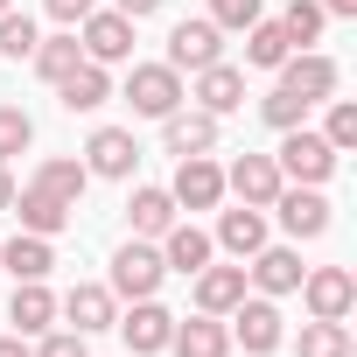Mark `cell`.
Segmentation results:
<instances>
[{"mask_svg":"<svg viewBox=\"0 0 357 357\" xmlns=\"http://www.w3.org/2000/svg\"><path fill=\"white\" fill-rule=\"evenodd\" d=\"M56 315H63L77 336H98V329H112V322H119V294H112V287H98V280H77V287L56 301Z\"/></svg>","mask_w":357,"mask_h":357,"instance_id":"9c48e42d","label":"cell"},{"mask_svg":"<svg viewBox=\"0 0 357 357\" xmlns=\"http://www.w3.org/2000/svg\"><path fill=\"white\" fill-rule=\"evenodd\" d=\"M211 22H218V29H238V36H245V29L259 22V0H211Z\"/></svg>","mask_w":357,"mask_h":357,"instance_id":"d590c367","label":"cell"},{"mask_svg":"<svg viewBox=\"0 0 357 357\" xmlns=\"http://www.w3.org/2000/svg\"><path fill=\"white\" fill-rule=\"evenodd\" d=\"M161 147L175 154V161H183V154H211L218 147V119L197 105V112H183V105H175L168 119H161Z\"/></svg>","mask_w":357,"mask_h":357,"instance_id":"e0dca14e","label":"cell"},{"mask_svg":"<svg viewBox=\"0 0 357 357\" xmlns=\"http://www.w3.org/2000/svg\"><path fill=\"white\" fill-rule=\"evenodd\" d=\"M43 8H50V15L63 22V29H77V22H84V15L98 8V0H43Z\"/></svg>","mask_w":357,"mask_h":357,"instance_id":"74e56055","label":"cell"},{"mask_svg":"<svg viewBox=\"0 0 357 357\" xmlns=\"http://www.w3.org/2000/svg\"><path fill=\"white\" fill-rule=\"evenodd\" d=\"M287 56H294V43H287V29L259 15V22L245 29V63H252V70H280Z\"/></svg>","mask_w":357,"mask_h":357,"instance_id":"4316f807","label":"cell"},{"mask_svg":"<svg viewBox=\"0 0 357 357\" xmlns=\"http://www.w3.org/2000/svg\"><path fill=\"white\" fill-rule=\"evenodd\" d=\"M29 63H36V77H43V84H63V77L84 63V50H77V36H43Z\"/></svg>","mask_w":357,"mask_h":357,"instance_id":"f1b7e54d","label":"cell"},{"mask_svg":"<svg viewBox=\"0 0 357 357\" xmlns=\"http://www.w3.org/2000/svg\"><path fill=\"white\" fill-rule=\"evenodd\" d=\"M225 56V29L204 15V22H175V36H168V70H211Z\"/></svg>","mask_w":357,"mask_h":357,"instance_id":"8fae6325","label":"cell"},{"mask_svg":"<svg viewBox=\"0 0 357 357\" xmlns=\"http://www.w3.org/2000/svg\"><path fill=\"white\" fill-rule=\"evenodd\" d=\"M8 322H15L22 336H43V329L56 322V294H50L43 280H15V301H8Z\"/></svg>","mask_w":357,"mask_h":357,"instance_id":"cb8c5ba5","label":"cell"},{"mask_svg":"<svg viewBox=\"0 0 357 357\" xmlns=\"http://www.w3.org/2000/svg\"><path fill=\"white\" fill-rule=\"evenodd\" d=\"M190 98H197L211 119H225V112H238V105H245V70H231V63L218 56L211 70H197V91H190Z\"/></svg>","mask_w":357,"mask_h":357,"instance_id":"d6986e66","label":"cell"},{"mask_svg":"<svg viewBox=\"0 0 357 357\" xmlns=\"http://www.w3.org/2000/svg\"><path fill=\"white\" fill-rule=\"evenodd\" d=\"M266 211H280L287 238H322V231H329V197L308 190V183H280V197H273Z\"/></svg>","mask_w":357,"mask_h":357,"instance_id":"ba28073f","label":"cell"},{"mask_svg":"<svg viewBox=\"0 0 357 357\" xmlns=\"http://www.w3.org/2000/svg\"><path fill=\"white\" fill-rule=\"evenodd\" d=\"M322 15H357V0H322Z\"/></svg>","mask_w":357,"mask_h":357,"instance_id":"b9f144b4","label":"cell"},{"mask_svg":"<svg viewBox=\"0 0 357 357\" xmlns=\"http://www.w3.org/2000/svg\"><path fill=\"white\" fill-rule=\"evenodd\" d=\"M36 147V119L22 112V105H0V161H15V154H29Z\"/></svg>","mask_w":357,"mask_h":357,"instance_id":"d6a6232c","label":"cell"},{"mask_svg":"<svg viewBox=\"0 0 357 357\" xmlns=\"http://www.w3.org/2000/svg\"><path fill=\"white\" fill-rule=\"evenodd\" d=\"M112 329L126 336V350H133V357H161V350H168V336H175V315H168V308L147 294V301H133V308H126Z\"/></svg>","mask_w":357,"mask_h":357,"instance_id":"30bf717a","label":"cell"},{"mask_svg":"<svg viewBox=\"0 0 357 357\" xmlns=\"http://www.w3.org/2000/svg\"><path fill=\"white\" fill-rule=\"evenodd\" d=\"M36 190H50V197L77 204V197L91 190V168H84V161H70V154H50V161L36 168Z\"/></svg>","mask_w":357,"mask_h":357,"instance_id":"83f0119b","label":"cell"},{"mask_svg":"<svg viewBox=\"0 0 357 357\" xmlns=\"http://www.w3.org/2000/svg\"><path fill=\"white\" fill-rule=\"evenodd\" d=\"M119 98H126L140 119H168L190 91H183V70H168V63H133V77H126Z\"/></svg>","mask_w":357,"mask_h":357,"instance_id":"7a4b0ae2","label":"cell"},{"mask_svg":"<svg viewBox=\"0 0 357 357\" xmlns=\"http://www.w3.org/2000/svg\"><path fill=\"white\" fill-rule=\"evenodd\" d=\"M225 190H231L238 204L266 211V204L280 197V168H273V154H238V161L225 168Z\"/></svg>","mask_w":357,"mask_h":357,"instance_id":"9a60e30c","label":"cell"},{"mask_svg":"<svg viewBox=\"0 0 357 357\" xmlns=\"http://www.w3.org/2000/svg\"><path fill=\"white\" fill-rule=\"evenodd\" d=\"M336 63L322 56V50H294L287 63H280V91H294L301 105H322V98H336Z\"/></svg>","mask_w":357,"mask_h":357,"instance_id":"52a82bcc","label":"cell"},{"mask_svg":"<svg viewBox=\"0 0 357 357\" xmlns=\"http://www.w3.org/2000/svg\"><path fill=\"white\" fill-rule=\"evenodd\" d=\"M15 218H22V231H36V238H56V231H70V218H77V204H63V197H50V190H15V204H8Z\"/></svg>","mask_w":357,"mask_h":357,"instance_id":"2e32d148","label":"cell"},{"mask_svg":"<svg viewBox=\"0 0 357 357\" xmlns=\"http://www.w3.org/2000/svg\"><path fill=\"white\" fill-rule=\"evenodd\" d=\"M168 197H175V211H218L225 204V168L211 154H183V161H175Z\"/></svg>","mask_w":357,"mask_h":357,"instance_id":"5b68a950","label":"cell"},{"mask_svg":"<svg viewBox=\"0 0 357 357\" xmlns=\"http://www.w3.org/2000/svg\"><path fill=\"white\" fill-rule=\"evenodd\" d=\"M8 8H15V0H0V15H8Z\"/></svg>","mask_w":357,"mask_h":357,"instance_id":"7bdbcfd3","label":"cell"},{"mask_svg":"<svg viewBox=\"0 0 357 357\" xmlns=\"http://www.w3.org/2000/svg\"><path fill=\"white\" fill-rule=\"evenodd\" d=\"M294 294H301L308 315H322V322H343V315L357 308V280H350V266H308Z\"/></svg>","mask_w":357,"mask_h":357,"instance_id":"8992f818","label":"cell"},{"mask_svg":"<svg viewBox=\"0 0 357 357\" xmlns=\"http://www.w3.org/2000/svg\"><path fill=\"white\" fill-rule=\"evenodd\" d=\"M322 140H329L336 154L357 147V105H350V98H329V126H322Z\"/></svg>","mask_w":357,"mask_h":357,"instance_id":"e575fe53","label":"cell"},{"mask_svg":"<svg viewBox=\"0 0 357 357\" xmlns=\"http://www.w3.org/2000/svg\"><path fill=\"white\" fill-rule=\"evenodd\" d=\"M161 273H168V266H161V245L126 238V245L112 252V280H105V287H112L119 301H147V294L161 287Z\"/></svg>","mask_w":357,"mask_h":357,"instance_id":"3957f363","label":"cell"},{"mask_svg":"<svg viewBox=\"0 0 357 357\" xmlns=\"http://www.w3.org/2000/svg\"><path fill=\"white\" fill-rule=\"evenodd\" d=\"M84 168H91V175H105V183H126V175L140 168L133 133H126V126H98V133L84 140Z\"/></svg>","mask_w":357,"mask_h":357,"instance_id":"4fadbf2b","label":"cell"},{"mask_svg":"<svg viewBox=\"0 0 357 357\" xmlns=\"http://www.w3.org/2000/svg\"><path fill=\"white\" fill-rule=\"evenodd\" d=\"M36 43H43V36H36V22H29V15H15V8L0 15V56H8V63H29V56H36Z\"/></svg>","mask_w":357,"mask_h":357,"instance_id":"4dcf8cb0","label":"cell"},{"mask_svg":"<svg viewBox=\"0 0 357 357\" xmlns=\"http://www.w3.org/2000/svg\"><path fill=\"white\" fill-rule=\"evenodd\" d=\"M77 50H84L91 63H105V70H112V63H126V56H133V22H126L119 8H91V15L77 22Z\"/></svg>","mask_w":357,"mask_h":357,"instance_id":"277c9868","label":"cell"},{"mask_svg":"<svg viewBox=\"0 0 357 357\" xmlns=\"http://www.w3.org/2000/svg\"><path fill=\"white\" fill-rule=\"evenodd\" d=\"M211 231H197V225H168L161 231V266L168 273H197V266H211Z\"/></svg>","mask_w":357,"mask_h":357,"instance_id":"7402d4cb","label":"cell"},{"mask_svg":"<svg viewBox=\"0 0 357 357\" xmlns=\"http://www.w3.org/2000/svg\"><path fill=\"white\" fill-rule=\"evenodd\" d=\"M190 280H197V308L204 315H231L245 301V259L238 266H197Z\"/></svg>","mask_w":357,"mask_h":357,"instance_id":"ffe728a7","label":"cell"},{"mask_svg":"<svg viewBox=\"0 0 357 357\" xmlns=\"http://www.w3.org/2000/svg\"><path fill=\"white\" fill-rule=\"evenodd\" d=\"M168 350L175 357H231V329H225V315H190V322H175V336H168Z\"/></svg>","mask_w":357,"mask_h":357,"instance_id":"ac0fdd59","label":"cell"},{"mask_svg":"<svg viewBox=\"0 0 357 357\" xmlns=\"http://www.w3.org/2000/svg\"><path fill=\"white\" fill-rule=\"evenodd\" d=\"M0 357H36V350H29L22 336H0Z\"/></svg>","mask_w":357,"mask_h":357,"instance_id":"ab89813d","label":"cell"},{"mask_svg":"<svg viewBox=\"0 0 357 357\" xmlns=\"http://www.w3.org/2000/svg\"><path fill=\"white\" fill-rule=\"evenodd\" d=\"M259 112H266V126H280V133H287V126H308V105H301L294 91H280V84L259 98Z\"/></svg>","mask_w":357,"mask_h":357,"instance_id":"836d02e7","label":"cell"},{"mask_svg":"<svg viewBox=\"0 0 357 357\" xmlns=\"http://www.w3.org/2000/svg\"><path fill=\"white\" fill-rule=\"evenodd\" d=\"M336 161H343V154H336L322 133H308V126H287V133H280V154H273L280 183H308V190H322V183H329Z\"/></svg>","mask_w":357,"mask_h":357,"instance_id":"6da1fadb","label":"cell"},{"mask_svg":"<svg viewBox=\"0 0 357 357\" xmlns=\"http://www.w3.org/2000/svg\"><path fill=\"white\" fill-rule=\"evenodd\" d=\"M15 204V175H8V161H0V211Z\"/></svg>","mask_w":357,"mask_h":357,"instance_id":"60d3db41","label":"cell"},{"mask_svg":"<svg viewBox=\"0 0 357 357\" xmlns=\"http://www.w3.org/2000/svg\"><path fill=\"white\" fill-rule=\"evenodd\" d=\"M56 98H63V112H98V105L112 98V77H105V63H91V56H84V63H77V70L56 84Z\"/></svg>","mask_w":357,"mask_h":357,"instance_id":"603a6c76","label":"cell"},{"mask_svg":"<svg viewBox=\"0 0 357 357\" xmlns=\"http://www.w3.org/2000/svg\"><path fill=\"white\" fill-rule=\"evenodd\" d=\"M225 329H231V343H245L252 357H266V350H280V308H273L266 294H252V301H238V308L225 315Z\"/></svg>","mask_w":357,"mask_h":357,"instance_id":"7c38bea8","label":"cell"},{"mask_svg":"<svg viewBox=\"0 0 357 357\" xmlns=\"http://www.w3.org/2000/svg\"><path fill=\"white\" fill-rule=\"evenodd\" d=\"M322 22H329V15H322V0H287V15H280V29H287L294 50H308V43L322 36Z\"/></svg>","mask_w":357,"mask_h":357,"instance_id":"1f68e13d","label":"cell"},{"mask_svg":"<svg viewBox=\"0 0 357 357\" xmlns=\"http://www.w3.org/2000/svg\"><path fill=\"white\" fill-rule=\"evenodd\" d=\"M126 225H133V238H161V231L175 225V197L154 190V183H140L133 204H126Z\"/></svg>","mask_w":357,"mask_h":357,"instance_id":"d4e9b609","label":"cell"},{"mask_svg":"<svg viewBox=\"0 0 357 357\" xmlns=\"http://www.w3.org/2000/svg\"><path fill=\"white\" fill-rule=\"evenodd\" d=\"M301 357H350V322L308 315V322H301Z\"/></svg>","mask_w":357,"mask_h":357,"instance_id":"f546056e","label":"cell"},{"mask_svg":"<svg viewBox=\"0 0 357 357\" xmlns=\"http://www.w3.org/2000/svg\"><path fill=\"white\" fill-rule=\"evenodd\" d=\"M301 273H308V266H301V252H294V245H259V252H252V266H245V280H252L266 301L294 294V287H301Z\"/></svg>","mask_w":357,"mask_h":357,"instance_id":"5bb4252c","label":"cell"},{"mask_svg":"<svg viewBox=\"0 0 357 357\" xmlns=\"http://www.w3.org/2000/svg\"><path fill=\"white\" fill-rule=\"evenodd\" d=\"M112 8H119L126 22H147V15H161V0H112Z\"/></svg>","mask_w":357,"mask_h":357,"instance_id":"f35d334b","label":"cell"},{"mask_svg":"<svg viewBox=\"0 0 357 357\" xmlns=\"http://www.w3.org/2000/svg\"><path fill=\"white\" fill-rule=\"evenodd\" d=\"M36 357H91V350H84V336H77V329H43Z\"/></svg>","mask_w":357,"mask_h":357,"instance_id":"8d00e7d4","label":"cell"},{"mask_svg":"<svg viewBox=\"0 0 357 357\" xmlns=\"http://www.w3.org/2000/svg\"><path fill=\"white\" fill-rule=\"evenodd\" d=\"M218 252H231V259H252L259 245H266V211H252V204H238V211H225L218 218V238H211Z\"/></svg>","mask_w":357,"mask_h":357,"instance_id":"44dd1931","label":"cell"},{"mask_svg":"<svg viewBox=\"0 0 357 357\" xmlns=\"http://www.w3.org/2000/svg\"><path fill=\"white\" fill-rule=\"evenodd\" d=\"M0 266H8L15 280H50V266H56V252H50V238H36V231H22V238H8V245H0Z\"/></svg>","mask_w":357,"mask_h":357,"instance_id":"484cf974","label":"cell"}]
</instances>
